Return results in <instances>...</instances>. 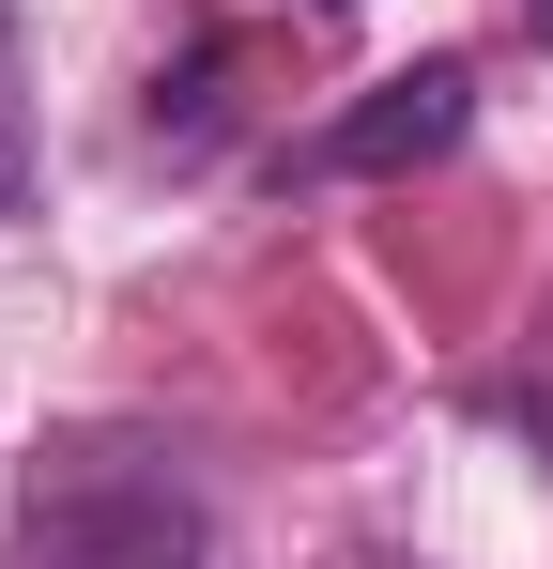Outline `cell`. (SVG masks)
Instances as JSON below:
<instances>
[{
  "instance_id": "277c9868",
  "label": "cell",
  "mask_w": 553,
  "mask_h": 569,
  "mask_svg": "<svg viewBox=\"0 0 553 569\" xmlns=\"http://www.w3.org/2000/svg\"><path fill=\"white\" fill-rule=\"evenodd\" d=\"M323 569H431V555H384V539H354V555H323Z\"/></svg>"
},
{
  "instance_id": "6da1fadb",
  "label": "cell",
  "mask_w": 553,
  "mask_h": 569,
  "mask_svg": "<svg viewBox=\"0 0 553 569\" xmlns=\"http://www.w3.org/2000/svg\"><path fill=\"white\" fill-rule=\"evenodd\" d=\"M31 569H215V508L154 431H47L16 477Z\"/></svg>"
},
{
  "instance_id": "7a4b0ae2",
  "label": "cell",
  "mask_w": 553,
  "mask_h": 569,
  "mask_svg": "<svg viewBox=\"0 0 553 569\" xmlns=\"http://www.w3.org/2000/svg\"><path fill=\"white\" fill-rule=\"evenodd\" d=\"M461 123H476V62H415V78H369L323 139H292L276 170L292 186H384V170H431L461 154Z\"/></svg>"
},
{
  "instance_id": "5b68a950",
  "label": "cell",
  "mask_w": 553,
  "mask_h": 569,
  "mask_svg": "<svg viewBox=\"0 0 553 569\" xmlns=\"http://www.w3.org/2000/svg\"><path fill=\"white\" fill-rule=\"evenodd\" d=\"M323 16H354V0H323Z\"/></svg>"
},
{
  "instance_id": "3957f363",
  "label": "cell",
  "mask_w": 553,
  "mask_h": 569,
  "mask_svg": "<svg viewBox=\"0 0 553 569\" xmlns=\"http://www.w3.org/2000/svg\"><path fill=\"white\" fill-rule=\"evenodd\" d=\"M0 216H31V47H16V0H0Z\"/></svg>"
}]
</instances>
